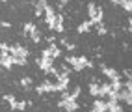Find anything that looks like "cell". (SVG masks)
<instances>
[{
  "label": "cell",
  "mask_w": 132,
  "mask_h": 112,
  "mask_svg": "<svg viewBox=\"0 0 132 112\" xmlns=\"http://www.w3.org/2000/svg\"><path fill=\"white\" fill-rule=\"evenodd\" d=\"M123 75H125V77H127V79H128V80H132V71H125V73H123Z\"/></svg>",
  "instance_id": "obj_32"
},
{
  "label": "cell",
  "mask_w": 132,
  "mask_h": 112,
  "mask_svg": "<svg viewBox=\"0 0 132 112\" xmlns=\"http://www.w3.org/2000/svg\"><path fill=\"white\" fill-rule=\"evenodd\" d=\"M41 56H47V58H54V56H52V47L48 45L47 49H43V53H41Z\"/></svg>",
  "instance_id": "obj_24"
},
{
  "label": "cell",
  "mask_w": 132,
  "mask_h": 112,
  "mask_svg": "<svg viewBox=\"0 0 132 112\" xmlns=\"http://www.w3.org/2000/svg\"><path fill=\"white\" fill-rule=\"evenodd\" d=\"M75 47H76L75 43H67V45H65V49H67V50H75Z\"/></svg>",
  "instance_id": "obj_31"
},
{
  "label": "cell",
  "mask_w": 132,
  "mask_h": 112,
  "mask_svg": "<svg viewBox=\"0 0 132 112\" xmlns=\"http://www.w3.org/2000/svg\"><path fill=\"white\" fill-rule=\"evenodd\" d=\"M2 26H4V28H10V26H11V24H10V23H7V21H2Z\"/></svg>",
  "instance_id": "obj_35"
},
{
  "label": "cell",
  "mask_w": 132,
  "mask_h": 112,
  "mask_svg": "<svg viewBox=\"0 0 132 112\" xmlns=\"http://www.w3.org/2000/svg\"><path fill=\"white\" fill-rule=\"evenodd\" d=\"M11 62H13V65H26L28 62H26V56H19V54H11Z\"/></svg>",
  "instance_id": "obj_13"
},
{
  "label": "cell",
  "mask_w": 132,
  "mask_h": 112,
  "mask_svg": "<svg viewBox=\"0 0 132 112\" xmlns=\"http://www.w3.org/2000/svg\"><path fill=\"white\" fill-rule=\"evenodd\" d=\"M108 110L110 112H121L123 107L119 105V101H108Z\"/></svg>",
  "instance_id": "obj_14"
},
{
  "label": "cell",
  "mask_w": 132,
  "mask_h": 112,
  "mask_svg": "<svg viewBox=\"0 0 132 112\" xmlns=\"http://www.w3.org/2000/svg\"><path fill=\"white\" fill-rule=\"evenodd\" d=\"M69 75H71V73H67V71H60V73L56 75V79H58V80H69Z\"/></svg>",
  "instance_id": "obj_22"
},
{
  "label": "cell",
  "mask_w": 132,
  "mask_h": 112,
  "mask_svg": "<svg viewBox=\"0 0 132 112\" xmlns=\"http://www.w3.org/2000/svg\"><path fill=\"white\" fill-rule=\"evenodd\" d=\"M21 86L26 88V90H30L32 88V79H30V77H22V79H21Z\"/></svg>",
  "instance_id": "obj_19"
},
{
  "label": "cell",
  "mask_w": 132,
  "mask_h": 112,
  "mask_svg": "<svg viewBox=\"0 0 132 112\" xmlns=\"http://www.w3.org/2000/svg\"><path fill=\"white\" fill-rule=\"evenodd\" d=\"M78 95H80V88H73V92H71V99H76Z\"/></svg>",
  "instance_id": "obj_29"
},
{
  "label": "cell",
  "mask_w": 132,
  "mask_h": 112,
  "mask_svg": "<svg viewBox=\"0 0 132 112\" xmlns=\"http://www.w3.org/2000/svg\"><path fill=\"white\" fill-rule=\"evenodd\" d=\"M128 32L132 34V17H130V19H128Z\"/></svg>",
  "instance_id": "obj_34"
},
{
  "label": "cell",
  "mask_w": 132,
  "mask_h": 112,
  "mask_svg": "<svg viewBox=\"0 0 132 112\" xmlns=\"http://www.w3.org/2000/svg\"><path fill=\"white\" fill-rule=\"evenodd\" d=\"M4 101H7L10 105H13V103H15L17 99H15V95H13V93H6V95H4Z\"/></svg>",
  "instance_id": "obj_25"
},
{
  "label": "cell",
  "mask_w": 132,
  "mask_h": 112,
  "mask_svg": "<svg viewBox=\"0 0 132 112\" xmlns=\"http://www.w3.org/2000/svg\"><path fill=\"white\" fill-rule=\"evenodd\" d=\"M58 73H60V69H58V67H54V65H52L50 69H48V73H47V75H52V77H56Z\"/></svg>",
  "instance_id": "obj_28"
},
{
  "label": "cell",
  "mask_w": 132,
  "mask_h": 112,
  "mask_svg": "<svg viewBox=\"0 0 132 112\" xmlns=\"http://www.w3.org/2000/svg\"><path fill=\"white\" fill-rule=\"evenodd\" d=\"M91 26H95L91 19H87V21H82L80 24H78V32H80V34H86V32H89V28H91Z\"/></svg>",
  "instance_id": "obj_11"
},
{
  "label": "cell",
  "mask_w": 132,
  "mask_h": 112,
  "mask_svg": "<svg viewBox=\"0 0 132 112\" xmlns=\"http://www.w3.org/2000/svg\"><path fill=\"white\" fill-rule=\"evenodd\" d=\"M0 65H4L6 69H11V67H13L11 54L10 53H0Z\"/></svg>",
  "instance_id": "obj_8"
},
{
  "label": "cell",
  "mask_w": 132,
  "mask_h": 112,
  "mask_svg": "<svg viewBox=\"0 0 132 112\" xmlns=\"http://www.w3.org/2000/svg\"><path fill=\"white\" fill-rule=\"evenodd\" d=\"M10 54H19V56H28V49L24 45H13L10 47Z\"/></svg>",
  "instance_id": "obj_9"
},
{
  "label": "cell",
  "mask_w": 132,
  "mask_h": 112,
  "mask_svg": "<svg viewBox=\"0 0 132 112\" xmlns=\"http://www.w3.org/2000/svg\"><path fill=\"white\" fill-rule=\"evenodd\" d=\"M101 71H102V75H104V77H108L110 80H113V79H119V77H121L117 69H113V67H106L104 64H101Z\"/></svg>",
  "instance_id": "obj_6"
},
{
  "label": "cell",
  "mask_w": 132,
  "mask_h": 112,
  "mask_svg": "<svg viewBox=\"0 0 132 112\" xmlns=\"http://www.w3.org/2000/svg\"><path fill=\"white\" fill-rule=\"evenodd\" d=\"M50 47H52V56H54V58H60V56H61V50L54 45V43H50Z\"/></svg>",
  "instance_id": "obj_23"
},
{
  "label": "cell",
  "mask_w": 132,
  "mask_h": 112,
  "mask_svg": "<svg viewBox=\"0 0 132 112\" xmlns=\"http://www.w3.org/2000/svg\"><path fill=\"white\" fill-rule=\"evenodd\" d=\"M91 110L93 112H106L108 110V101H104L102 97H95L93 105H91Z\"/></svg>",
  "instance_id": "obj_3"
},
{
  "label": "cell",
  "mask_w": 132,
  "mask_h": 112,
  "mask_svg": "<svg viewBox=\"0 0 132 112\" xmlns=\"http://www.w3.org/2000/svg\"><path fill=\"white\" fill-rule=\"evenodd\" d=\"M34 28H36V24H34V23H26L24 26H22V34H24V36H30V32Z\"/></svg>",
  "instance_id": "obj_18"
},
{
  "label": "cell",
  "mask_w": 132,
  "mask_h": 112,
  "mask_svg": "<svg viewBox=\"0 0 132 112\" xmlns=\"http://www.w3.org/2000/svg\"><path fill=\"white\" fill-rule=\"evenodd\" d=\"M97 8H99V6H97L95 2H89V4H87V15H89V19L93 21L95 26H97Z\"/></svg>",
  "instance_id": "obj_10"
},
{
  "label": "cell",
  "mask_w": 132,
  "mask_h": 112,
  "mask_svg": "<svg viewBox=\"0 0 132 112\" xmlns=\"http://www.w3.org/2000/svg\"><path fill=\"white\" fill-rule=\"evenodd\" d=\"M0 50H2V53H10V45H7V43H2V41H0Z\"/></svg>",
  "instance_id": "obj_27"
},
{
  "label": "cell",
  "mask_w": 132,
  "mask_h": 112,
  "mask_svg": "<svg viewBox=\"0 0 132 112\" xmlns=\"http://www.w3.org/2000/svg\"><path fill=\"white\" fill-rule=\"evenodd\" d=\"M110 92H112V84H110V82L101 84V97H108Z\"/></svg>",
  "instance_id": "obj_15"
},
{
  "label": "cell",
  "mask_w": 132,
  "mask_h": 112,
  "mask_svg": "<svg viewBox=\"0 0 132 112\" xmlns=\"http://www.w3.org/2000/svg\"><path fill=\"white\" fill-rule=\"evenodd\" d=\"M58 108H63V110H67V112H75V110L80 108V105L76 103V99H69V101L61 99V101L58 103Z\"/></svg>",
  "instance_id": "obj_2"
},
{
  "label": "cell",
  "mask_w": 132,
  "mask_h": 112,
  "mask_svg": "<svg viewBox=\"0 0 132 112\" xmlns=\"http://www.w3.org/2000/svg\"><path fill=\"white\" fill-rule=\"evenodd\" d=\"M121 8L125 11H132V0H123L121 2Z\"/></svg>",
  "instance_id": "obj_21"
},
{
  "label": "cell",
  "mask_w": 132,
  "mask_h": 112,
  "mask_svg": "<svg viewBox=\"0 0 132 112\" xmlns=\"http://www.w3.org/2000/svg\"><path fill=\"white\" fill-rule=\"evenodd\" d=\"M10 107H11V110H24L26 107H28V101H15Z\"/></svg>",
  "instance_id": "obj_16"
},
{
  "label": "cell",
  "mask_w": 132,
  "mask_h": 112,
  "mask_svg": "<svg viewBox=\"0 0 132 112\" xmlns=\"http://www.w3.org/2000/svg\"><path fill=\"white\" fill-rule=\"evenodd\" d=\"M89 95L101 97V84L99 82H89Z\"/></svg>",
  "instance_id": "obj_12"
},
{
  "label": "cell",
  "mask_w": 132,
  "mask_h": 112,
  "mask_svg": "<svg viewBox=\"0 0 132 112\" xmlns=\"http://www.w3.org/2000/svg\"><path fill=\"white\" fill-rule=\"evenodd\" d=\"M47 8H48V2H47V0H37V2H36V8H34L36 17H45Z\"/></svg>",
  "instance_id": "obj_5"
},
{
  "label": "cell",
  "mask_w": 132,
  "mask_h": 112,
  "mask_svg": "<svg viewBox=\"0 0 132 112\" xmlns=\"http://www.w3.org/2000/svg\"><path fill=\"white\" fill-rule=\"evenodd\" d=\"M110 2H112L113 6H121V2H123V0H110Z\"/></svg>",
  "instance_id": "obj_33"
},
{
  "label": "cell",
  "mask_w": 132,
  "mask_h": 112,
  "mask_svg": "<svg viewBox=\"0 0 132 112\" xmlns=\"http://www.w3.org/2000/svg\"><path fill=\"white\" fill-rule=\"evenodd\" d=\"M45 39H47V43H54V41H56V36H54V34H48Z\"/></svg>",
  "instance_id": "obj_30"
},
{
  "label": "cell",
  "mask_w": 132,
  "mask_h": 112,
  "mask_svg": "<svg viewBox=\"0 0 132 112\" xmlns=\"http://www.w3.org/2000/svg\"><path fill=\"white\" fill-rule=\"evenodd\" d=\"M58 2H60L61 6H65V4H69V2H71V0H58Z\"/></svg>",
  "instance_id": "obj_36"
},
{
  "label": "cell",
  "mask_w": 132,
  "mask_h": 112,
  "mask_svg": "<svg viewBox=\"0 0 132 112\" xmlns=\"http://www.w3.org/2000/svg\"><path fill=\"white\" fill-rule=\"evenodd\" d=\"M45 23H47L48 30H54V26H56V11H54V8L50 4L47 8V11H45Z\"/></svg>",
  "instance_id": "obj_1"
},
{
  "label": "cell",
  "mask_w": 132,
  "mask_h": 112,
  "mask_svg": "<svg viewBox=\"0 0 132 112\" xmlns=\"http://www.w3.org/2000/svg\"><path fill=\"white\" fill-rule=\"evenodd\" d=\"M30 38H32V41H34V43H39V41H41V34H39L37 26H36V28H34V30L30 32Z\"/></svg>",
  "instance_id": "obj_17"
},
{
  "label": "cell",
  "mask_w": 132,
  "mask_h": 112,
  "mask_svg": "<svg viewBox=\"0 0 132 112\" xmlns=\"http://www.w3.org/2000/svg\"><path fill=\"white\" fill-rule=\"evenodd\" d=\"M65 60H67V64H69V65H71V67H73V65L76 64V60H78V56H67Z\"/></svg>",
  "instance_id": "obj_26"
},
{
  "label": "cell",
  "mask_w": 132,
  "mask_h": 112,
  "mask_svg": "<svg viewBox=\"0 0 132 112\" xmlns=\"http://www.w3.org/2000/svg\"><path fill=\"white\" fill-rule=\"evenodd\" d=\"M97 34H99V36H106V34H108V28L104 26L102 23H101V24H97Z\"/></svg>",
  "instance_id": "obj_20"
},
{
  "label": "cell",
  "mask_w": 132,
  "mask_h": 112,
  "mask_svg": "<svg viewBox=\"0 0 132 112\" xmlns=\"http://www.w3.org/2000/svg\"><path fill=\"white\" fill-rule=\"evenodd\" d=\"M36 64H37V67L43 73H48V69L54 65V64H52V58H47V56H41L39 60H36Z\"/></svg>",
  "instance_id": "obj_4"
},
{
  "label": "cell",
  "mask_w": 132,
  "mask_h": 112,
  "mask_svg": "<svg viewBox=\"0 0 132 112\" xmlns=\"http://www.w3.org/2000/svg\"><path fill=\"white\" fill-rule=\"evenodd\" d=\"M36 92L39 93H45V92H48V93H54V82H50V80H45L43 84H39L37 88H36Z\"/></svg>",
  "instance_id": "obj_7"
}]
</instances>
